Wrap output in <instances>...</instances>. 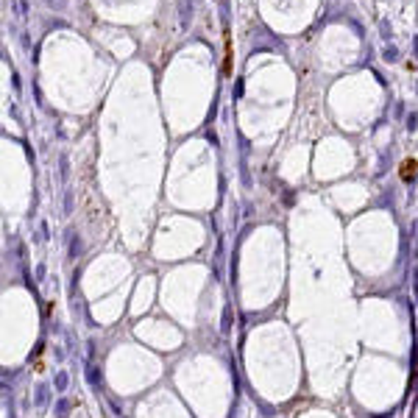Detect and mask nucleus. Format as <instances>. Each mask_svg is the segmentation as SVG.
<instances>
[{
  "mask_svg": "<svg viewBox=\"0 0 418 418\" xmlns=\"http://www.w3.org/2000/svg\"><path fill=\"white\" fill-rule=\"evenodd\" d=\"M415 170H418V162H415V159H404L402 167H399V176H402V181H413V178H415Z\"/></svg>",
  "mask_w": 418,
  "mask_h": 418,
  "instance_id": "f257e3e1",
  "label": "nucleus"
},
{
  "mask_svg": "<svg viewBox=\"0 0 418 418\" xmlns=\"http://www.w3.org/2000/svg\"><path fill=\"white\" fill-rule=\"evenodd\" d=\"M223 39H226V62H223V73L231 75V39H229V28L223 31Z\"/></svg>",
  "mask_w": 418,
  "mask_h": 418,
  "instance_id": "f03ea898",
  "label": "nucleus"
},
{
  "mask_svg": "<svg viewBox=\"0 0 418 418\" xmlns=\"http://www.w3.org/2000/svg\"><path fill=\"white\" fill-rule=\"evenodd\" d=\"M45 3L50 6V9H59V11H62L64 6H67V0H45Z\"/></svg>",
  "mask_w": 418,
  "mask_h": 418,
  "instance_id": "7ed1b4c3",
  "label": "nucleus"
},
{
  "mask_svg": "<svg viewBox=\"0 0 418 418\" xmlns=\"http://www.w3.org/2000/svg\"><path fill=\"white\" fill-rule=\"evenodd\" d=\"M399 53H396V47H385V59H396Z\"/></svg>",
  "mask_w": 418,
  "mask_h": 418,
  "instance_id": "20e7f679",
  "label": "nucleus"
}]
</instances>
